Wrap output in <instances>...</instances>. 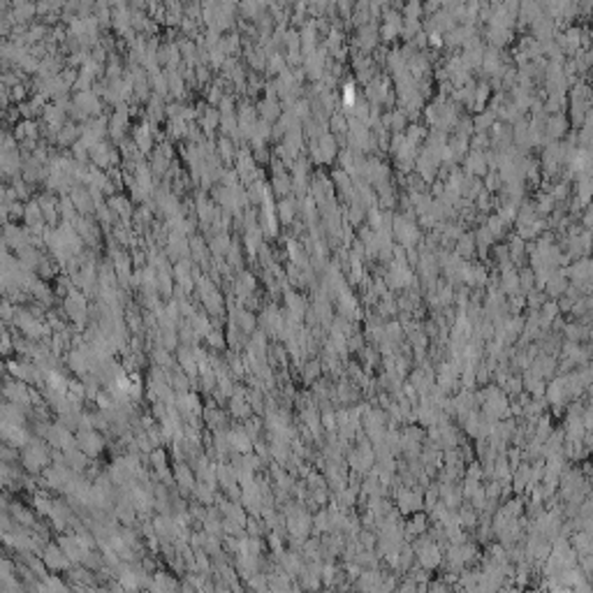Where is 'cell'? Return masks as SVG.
I'll return each mask as SVG.
<instances>
[{"label":"cell","instance_id":"6da1fadb","mask_svg":"<svg viewBox=\"0 0 593 593\" xmlns=\"http://www.w3.org/2000/svg\"><path fill=\"white\" fill-rule=\"evenodd\" d=\"M79 443H81V450L86 452V454H98V452H100V447H102L100 436H98V433H93V431H84V433H81Z\"/></svg>","mask_w":593,"mask_h":593},{"label":"cell","instance_id":"7a4b0ae2","mask_svg":"<svg viewBox=\"0 0 593 593\" xmlns=\"http://www.w3.org/2000/svg\"><path fill=\"white\" fill-rule=\"evenodd\" d=\"M23 461H26V466L30 468V471H40L42 466L47 464V454H44L42 447H30V450L26 452Z\"/></svg>","mask_w":593,"mask_h":593},{"label":"cell","instance_id":"3957f363","mask_svg":"<svg viewBox=\"0 0 593 593\" xmlns=\"http://www.w3.org/2000/svg\"><path fill=\"white\" fill-rule=\"evenodd\" d=\"M68 554L63 552V549H58V547H49L47 554H44V561H47L49 568H56V570H61V568H68V559H65Z\"/></svg>","mask_w":593,"mask_h":593},{"label":"cell","instance_id":"277c9868","mask_svg":"<svg viewBox=\"0 0 593 593\" xmlns=\"http://www.w3.org/2000/svg\"><path fill=\"white\" fill-rule=\"evenodd\" d=\"M232 445H234L236 450H243V452H248V447H250L246 433H232Z\"/></svg>","mask_w":593,"mask_h":593},{"label":"cell","instance_id":"5b68a950","mask_svg":"<svg viewBox=\"0 0 593 593\" xmlns=\"http://www.w3.org/2000/svg\"><path fill=\"white\" fill-rule=\"evenodd\" d=\"M350 102H355V88L345 86V104H350Z\"/></svg>","mask_w":593,"mask_h":593}]
</instances>
